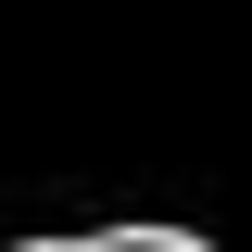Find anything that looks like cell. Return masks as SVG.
<instances>
[{
	"label": "cell",
	"mask_w": 252,
	"mask_h": 252,
	"mask_svg": "<svg viewBox=\"0 0 252 252\" xmlns=\"http://www.w3.org/2000/svg\"><path fill=\"white\" fill-rule=\"evenodd\" d=\"M101 252H202L189 227H101Z\"/></svg>",
	"instance_id": "obj_1"
},
{
	"label": "cell",
	"mask_w": 252,
	"mask_h": 252,
	"mask_svg": "<svg viewBox=\"0 0 252 252\" xmlns=\"http://www.w3.org/2000/svg\"><path fill=\"white\" fill-rule=\"evenodd\" d=\"M13 252H101V240H13Z\"/></svg>",
	"instance_id": "obj_2"
}]
</instances>
